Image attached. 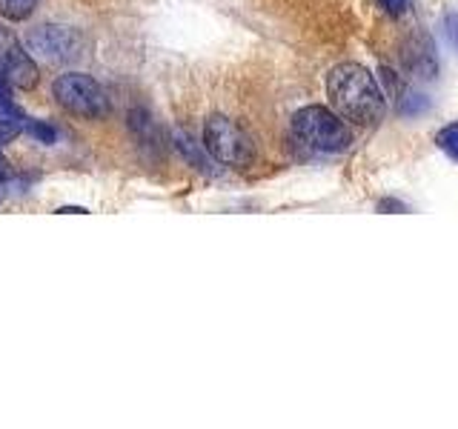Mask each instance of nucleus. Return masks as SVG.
<instances>
[{
  "label": "nucleus",
  "instance_id": "nucleus-1",
  "mask_svg": "<svg viewBox=\"0 0 458 429\" xmlns=\"http://www.w3.org/2000/svg\"><path fill=\"white\" fill-rule=\"evenodd\" d=\"M327 97L344 118L358 126H372L384 118L386 100L372 72L361 63H338L327 75Z\"/></svg>",
  "mask_w": 458,
  "mask_h": 429
},
{
  "label": "nucleus",
  "instance_id": "nucleus-2",
  "mask_svg": "<svg viewBox=\"0 0 458 429\" xmlns=\"http://www.w3.org/2000/svg\"><path fill=\"white\" fill-rule=\"evenodd\" d=\"M293 135L315 152H347L352 143L350 126L327 106H304L293 114Z\"/></svg>",
  "mask_w": 458,
  "mask_h": 429
},
{
  "label": "nucleus",
  "instance_id": "nucleus-3",
  "mask_svg": "<svg viewBox=\"0 0 458 429\" xmlns=\"http://www.w3.org/2000/svg\"><path fill=\"white\" fill-rule=\"evenodd\" d=\"M204 149L215 161L226 166H247L255 161V140L235 121L224 118V114H212L207 121Z\"/></svg>",
  "mask_w": 458,
  "mask_h": 429
},
{
  "label": "nucleus",
  "instance_id": "nucleus-4",
  "mask_svg": "<svg viewBox=\"0 0 458 429\" xmlns=\"http://www.w3.org/2000/svg\"><path fill=\"white\" fill-rule=\"evenodd\" d=\"M52 92L57 104L81 118H104L109 112V97L95 78L81 75V72H66L55 80Z\"/></svg>",
  "mask_w": 458,
  "mask_h": 429
},
{
  "label": "nucleus",
  "instance_id": "nucleus-5",
  "mask_svg": "<svg viewBox=\"0 0 458 429\" xmlns=\"http://www.w3.org/2000/svg\"><path fill=\"white\" fill-rule=\"evenodd\" d=\"M0 66H4L6 78L14 89L29 92L38 86V78H40L38 63L32 61V55L21 46V40L9 35L6 29H0Z\"/></svg>",
  "mask_w": 458,
  "mask_h": 429
},
{
  "label": "nucleus",
  "instance_id": "nucleus-6",
  "mask_svg": "<svg viewBox=\"0 0 458 429\" xmlns=\"http://www.w3.org/2000/svg\"><path fill=\"white\" fill-rule=\"evenodd\" d=\"M29 49L47 61H64V57H75L81 52V35L66 26H38L29 35Z\"/></svg>",
  "mask_w": 458,
  "mask_h": 429
},
{
  "label": "nucleus",
  "instance_id": "nucleus-7",
  "mask_svg": "<svg viewBox=\"0 0 458 429\" xmlns=\"http://www.w3.org/2000/svg\"><path fill=\"white\" fill-rule=\"evenodd\" d=\"M38 4H40V0H0V14H4L6 21L21 23V21L32 18Z\"/></svg>",
  "mask_w": 458,
  "mask_h": 429
},
{
  "label": "nucleus",
  "instance_id": "nucleus-8",
  "mask_svg": "<svg viewBox=\"0 0 458 429\" xmlns=\"http://www.w3.org/2000/svg\"><path fill=\"white\" fill-rule=\"evenodd\" d=\"M436 140H438L441 152H447V155L453 157V161H458V123L444 126Z\"/></svg>",
  "mask_w": 458,
  "mask_h": 429
},
{
  "label": "nucleus",
  "instance_id": "nucleus-9",
  "mask_svg": "<svg viewBox=\"0 0 458 429\" xmlns=\"http://www.w3.org/2000/svg\"><path fill=\"white\" fill-rule=\"evenodd\" d=\"M178 149L186 155V157H192V164L198 166V169H209V164H207V157L200 155L198 149H195V143L186 138V135H178Z\"/></svg>",
  "mask_w": 458,
  "mask_h": 429
},
{
  "label": "nucleus",
  "instance_id": "nucleus-10",
  "mask_svg": "<svg viewBox=\"0 0 458 429\" xmlns=\"http://www.w3.org/2000/svg\"><path fill=\"white\" fill-rule=\"evenodd\" d=\"M23 129H26L29 135H35L38 140H43V143H52V140L57 138V132H55L52 126H47V123H38V121H29V118H26Z\"/></svg>",
  "mask_w": 458,
  "mask_h": 429
},
{
  "label": "nucleus",
  "instance_id": "nucleus-11",
  "mask_svg": "<svg viewBox=\"0 0 458 429\" xmlns=\"http://www.w3.org/2000/svg\"><path fill=\"white\" fill-rule=\"evenodd\" d=\"M21 132H23V123H18V121H0V149H4L6 143H12Z\"/></svg>",
  "mask_w": 458,
  "mask_h": 429
},
{
  "label": "nucleus",
  "instance_id": "nucleus-12",
  "mask_svg": "<svg viewBox=\"0 0 458 429\" xmlns=\"http://www.w3.org/2000/svg\"><path fill=\"white\" fill-rule=\"evenodd\" d=\"M444 26H447V38H450V43L458 49V14L450 12L447 18H444Z\"/></svg>",
  "mask_w": 458,
  "mask_h": 429
},
{
  "label": "nucleus",
  "instance_id": "nucleus-13",
  "mask_svg": "<svg viewBox=\"0 0 458 429\" xmlns=\"http://www.w3.org/2000/svg\"><path fill=\"white\" fill-rule=\"evenodd\" d=\"M378 4L384 6L386 14H404L407 12V0H378Z\"/></svg>",
  "mask_w": 458,
  "mask_h": 429
},
{
  "label": "nucleus",
  "instance_id": "nucleus-14",
  "mask_svg": "<svg viewBox=\"0 0 458 429\" xmlns=\"http://www.w3.org/2000/svg\"><path fill=\"white\" fill-rule=\"evenodd\" d=\"M12 178V169H9V164H6V157L0 155V183H6Z\"/></svg>",
  "mask_w": 458,
  "mask_h": 429
},
{
  "label": "nucleus",
  "instance_id": "nucleus-15",
  "mask_svg": "<svg viewBox=\"0 0 458 429\" xmlns=\"http://www.w3.org/2000/svg\"><path fill=\"white\" fill-rule=\"evenodd\" d=\"M378 209H381V212H386V209L404 212V204H398V200H381V204H378Z\"/></svg>",
  "mask_w": 458,
  "mask_h": 429
},
{
  "label": "nucleus",
  "instance_id": "nucleus-16",
  "mask_svg": "<svg viewBox=\"0 0 458 429\" xmlns=\"http://www.w3.org/2000/svg\"><path fill=\"white\" fill-rule=\"evenodd\" d=\"M69 212H75V214H86V209H83V206H61V209H57V214H69Z\"/></svg>",
  "mask_w": 458,
  "mask_h": 429
}]
</instances>
